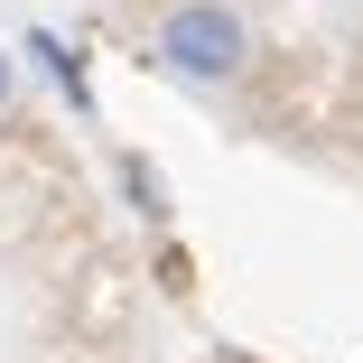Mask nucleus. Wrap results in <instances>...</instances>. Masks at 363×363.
<instances>
[{"mask_svg":"<svg viewBox=\"0 0 363 363\" xmlns=\"http://www.w3.org/2000/svg\"><path fill=\"white\" fill-rule=\"evenodd\" d=\"M150 47H159V65L177 84H233L252 65V28H242L233 0H168Z\"/></svg>","mask_w":363,"mask_h":363,"instance_id":"1","label":"nucleus"},{"mask_svg":"<svg viewBox=\"0 0 363 363\" xmlns=\"http://www.w3.org/2000/svg\"><path fill=\"white\" fill-rule=\"evenodd\" d=\"M0 112H10V56H0Z\"/></svg>","mask_w":363,"mask_h":363,"instance_id":"2","label":"nucleus"}]
</instances>
